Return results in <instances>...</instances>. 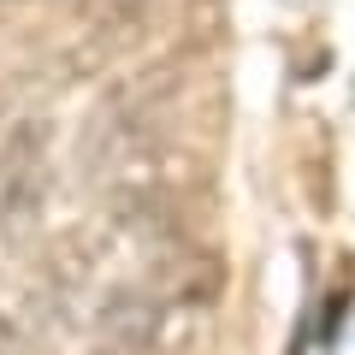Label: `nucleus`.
Instances as JSON below:
<instances>
[{
	"instance_id": "obj_3",
	"label": "nucleus",
	"mask_w": 355,
	"mask_h": 355,
	"mask_svg": "<svg viewBox=\"0 0 355 355\" xmlns=\"http://www.w3.org/2000/svg\"><path fill=\"white\" fill-rule=\"evenodd\" d=\"M148 0H77V12L89 18V24H101V30H119L125 18H137Z\"/></svg>"
},
{
	"instance_id": "obj_2",
	"label": "nucleus",
	"mask_w": 355,
	"mask_h": 355,
	"mask_svg": "<svg viewBox=\"0 0 355 355\" xmlns=\"http://www.w3.org/2000/svg\"><path fill=\"white\" fill-rule=\"evenodd\" d=\"M166 308L148 291H113L95 314V355H154Z\"/></svg>"
},
{
	"instance_id": "obj_1",
	"label": "nucleus",
	"mask_w": 355,
	"mask_h": 355,
	"mask_svg": "<svg viewBox=\"0 0 355 355\" xmlns=\"http://www.w3.org/2000/svg\"><path fill=\"white\" fill-rule=\"evenodd\" d=\"M42 202H48V130L24 119L0 142V237L24 243L42 219Z\"/></svg>"
}]
</instances>
